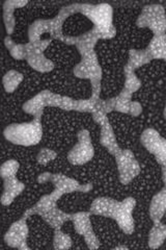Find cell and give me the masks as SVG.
I'll list each match as a JSON object with an SVG mask.
<instances>
[{"label":"cell","mask_w":166,"mask_h":250,"mask_svg":"<svg viewBox=\"0 0 166 250\" xmlns=\"http://www.w3.org/2000/svg\"><path fill=\"white\" fill-rule=\"evenodd\" d=\"M47 106L58 107L65 111H76L80 113H93L96 111H101L104 113V100L93 99L92 97L89 99H73L68 96L59 95V94L44 90L29 99L23 104V111L25 113L35 116L36 118H39L43 115L44 108Z\"/></svg>","instance_id":"obj_1"},{"label":"cell","mask_w":166,"mask_h":250,"mask_svg":"<svg viewBox=\"0 0 166 250\" xmlns=\"http://www.w3.org/2000/svg\"><path fill=\"white\" fill-rule=\"evenodd\" d=\"M99 39L92 31H88L83 35L77 37L76 47L81 56V61L74 68V75L82 80H89L92 83V97L93 99L100 98L101 82H102V68L99 64L97 53L94 51Z\"/></svg>","instance_id":"obj_2"},{"label":"cell","mask_w":166,"mask_h":250,"mask_svg":"<svg viewBox=\"0 0 166 250\" xmlns=\"http://www.w3.org/2000/svg\"><path fill=\"white\" fill-rule=\"evenodd\" d=\"M135 206L136 200L133 197H127L122 201L99 197L92 201L90 212L93 215L113 219L126 234H132L135 230V221L132 215Z\"/></svg>","instance_id":"obj_3"},{"label":"cell","mask_w":166,"mask_h":250,"mask_svg":"<svg viewBox=\"0 0 166 250\" xmlns=\"http://www.w3.org/2000/svg\"><path fill=\"white\" fill-rule=\"evenodd\" d=\"M74 14H76L74 4H71L62 7L59 13L52 19L36 20L28 29L29 42L39 41L43 34L48 33L50 34L51 39L64 42L67 45H76L77 37L66 36L62 33V25H64L65 21Z\"/></svg>","instance_id":"obj_4"},{"label":"cell","mask_w":166,"mask_h":250,"mask_svg":"<svg viewBox=\"0 0 166 250\" xmlns=\"http://www.w3.org/2000/svg\"><path fill=\"white\" fill-rule=\"evenodd\" d=\"M74 7L76 13L82 14L92 22L93 27L91 31L99 40H109L115 37L116 29L113 25V9L111 5L108 3L97 5L75 3Z\"/></svg>","instance_id":"obj_5"},{"label":"cell","mask_w":166,"mask_h":250,"mask_svg":"<svg viewBox=\"0 0 166 250\" xmlns=\"http://www.w3.org/2000/svg\"><path fill=\"white\" fill-rule=\"evenodd\" d=\"M57 201L58 200L56 198H54L51 194L44 195L33 208L25 210V213L23 214V217L27 219L28 217L33 215H38L41 216L52 229H60L62 224L72 219V214H67L60 210L56 206Z\"/></svg>","instance_id":"obj_6"},{"label":"cell","mask_w":166,"mask_h":250,"mask_svg":"<svg viewBox=\"0 0 166 250\" xmlns=\"http://www.w3.org/2000/svg\"><path fill=\"white\" fill-rule=\"evenodd\" d=\"M4 138L9 142L21 146L37 145L42 140L43 127L41 119L35 118L27 123L12 124L5 127Z\"/></svg>","instance_id":"obj_7"},{"label":"cell","mask_w":166,"mask_h":250,"mask_svg":"<svg viewBox=\"0 0 166 250\" xmlns=\"http://www.w3.org/2000/svg\"><path fill=\"white\" fill-rule=\"evenodd\" d=\"M37 182L39 184L45 183H52L54 185V191L51 193L54 198L57 200L62 196V195L72 193V192H83L88 193L92 189V184L81 185L79 184L75 179L68 177L64 174H53L49 172L39 174L37 177Z\"/></svg>","instance_id":"obj_8"},{"label":"cell","mask_w":166,"mask_h":250,"mask_svg":"<svg viewBox=\"0 0 166 250\" xmlns=\"http://www.w3.org/2000/svg\"><path fill=\"white\" fill-rule=\"evenodd\" d=\"M140 28H149L154 36L164 35L166 31V14L165 9L161 4L146 5L136 21Z\"/></svg>","instance_id":"obj_9"},{"label":"cell","mask_w":166,"mask_h":250,"mask_svg":"<svg viewBox=\"0 0 166 250\" xmlns=\"http://www.w3.org/2000/svg\"><path fill=\"white\" fill-rule=\"evenodd\" d=\"M52 39L39 40L37 42H28L26 45L27 58L26 61L28 65L37 72L47 73L54 69V62L47 59L44 54L45 49L50 45Z\"/></svg>","instance_id":"obj_10"},{"label":"cell","mask_w":166,"mask_h":250,"mask_svg":"<svg viewBox=\"0 0 166 250\" xmlns=\"http://www.w3.org/2000/svg\"><path fill=\"white\" fill-rule=\"evenodd\" d=\"M78 142L68 153V161L75 166L84 165L92 161L94 155L93 146L92 144L91 135L88 129L78 132Z\"/></svg>","instance_id":"obj_11"},{"label":"cell","mask_w":166,"mask_h":250,"mask_svg":"<svg viewBox=\"0 0 166 250\" xmlns=\"http://www.w3.org/2000/svg\"><path fill=\"white\" fill-rule=\"evenodd\" d=\"M140 142L152 153L162 169L166 168V139L154 128H148L141 134Z\"/></svg>","instance_id":"obj_12"},{"label":"cell","mask_w":166,"mask_h":250,"mask_svg":"<svg viewBox=\"0 0 166 250\" xmlns=\"http://www.w3.org/2000/svg\"><path fill=\"white\" fill-rule=\"evenodd\" d=\"M118 170L120 182L123 185L130 184L140 172V166L133 152L129 149L122 150L114 156Z\"/></svg>","instance_id":"obj_13"},{"label":"cell","mask_w":166,"mask_h":250,"mask_svg":"<svg viewBox=\"0 0 166 250\" xmlns=\"http://www.w3.org/2000/svg\"><path fill=\"white\" fill-rule=\"evenodd\" d=\"M92 118L101 127V144L106 148L110 154H112L113 156L117 155L123 149L116 142L114 131L107 118V115L101 111H96L92 113Z\"/></svg>","instance_id":"obj_14"},{"label":"cell","mask_w":166,"mask_h":250,"mask_svg":"<svg viewBox=\"0 0 166 250\" xmlns=\"http://www.w3.org/2000/svg\"><path fill=\"white\" fill-rule=\"evenodd\" d=\"M74 229L78 234H80L85 240V243L90 249H98L100 242L93 232L91 222V212H78L72 214Z\"/></svg>","instance_id":"obj_15"},{"label":"cell","mask_w":166,"mask_h":250,"mask_svg":"<svg viewBox=\"0 0 166 250\" xmlns=\"http://www.w3.org/2000/svg\"><path fill=\"white\" fill-rule=\"evenodd\" d=\"M28 226L26 223V218L22 217L20 220L14 222L10 229L4 236V242L10 247L17 248L19 250H30L27 245L28 238Z\"/></svg>","instance_id":"obj_16"},{"label":"cell","mask_w":166,"mask_h":250,"mask_svg":"<svg viewBox=\"0 0 166 250\" xmlns=\"http://www.w3.org/2000/svg\"><path fill=\"white\" fill-rule=\"evenodd\" d=\"M132 94L123 89L116 97L104 100V113L107 115L113 111L124 114H129L132 104Z\"/></svg>","instance_id":"obj_17"},{"label":"cell","mask_w":166,"mask_h":250,"mask_svg":"<svg viewBox=\"0 0 166 250\" xmlns=\"http://www.w3.org/2000/svg\"><path fill=\"white\" fill-rule=\"evenodd\" d=\"M4 181V191L1 196V203L3 206H10L16 199V197L24 191L25 185L19 179L15 177H10L3 179Z\"/></svg>","instance_id":"obj_18"},{"label":"cell","mask_w":166,"mask_h":250,"mask_svg":"<svg viewBox=\"0 0 166 250\" xmlns=\"http://www.w3.org/2000/svg\"><path fill=\"white\" fill-rule=\"evenodd\" d=\"M28 3L27 0H6L3 4V21L7 36H11L15 29L16 19L14 12L18 7H23Z\"/></svg>","instance_id":"obj_19"},{"label":"cell","mask_w":166,"mask_h":250,"mask_svg":"<svg viewBox=\"0 0 166 250\" xmlns=\"http://www.w3.org/2000/svg\"><path fill=\"white\" fill-rule=\"evenodd\" d=\"M166 213V186L152 198L149 205V216L154 223L160 222Z\"/></svg>","instance_id":"obj_20"},{"label":"cell","mask_w":166,"mask_h":250,"mask_svg":"<svg viewBox=\"0 0 166 250\" xmlns=\"http://www.w3.org/2000/svg\"><path fill=\"white\" fill-rule=\"evenodd\" d=\"M146 51L152 60H163L166 62V35L154 36Z\"/></svg>","instance_id":"obj_21"},{"label":"cell","mask_w":166,"mask_h":250,"mask_svg":"<svg viewBox=\"0 0 166 250\" xmlns=\"http://www.w3.org/2000/svg\"><path fill=\"white\" fill-rule=\"evenodd\" d=\"M166 240V224L157 222L149 230L148 234V246L152 249H157L162 246Z\"/></svg>","instance_id":"obj_22"},{"label":"cell","mask_w":166,"mask_h":250,"mask_svg":"<svg viewBox=\"0 0 166 250\" xmlns=\"http://www.w3.org/2000/svg\"><path fill=\"white\" fill-rule=\"evenodd\" d=\"M152 61V59L149 58L148 52L146 49L144 50H136V49H130L129 51V61L127 66L131 68L132 70L135 71L136 69L139 67L144 66L146 64H148L149 62Z\"/></svg>","instance_id":"obj_23"},{"label":"cell","mask_w":166,"mask_h":250,"mask_svg":"<svg viewBox=\"0 0 166 250\" xmlns=\"http://www.w3.org/2000/svg\"><path fill=\"white\" fill-rule=\"evenodd\" d=\"M4 44L7 49L10 50L11 56L15 60H26L27 58V50H26V45L25 44H16L13 39L7 36L4 39Z\"/></svg>","instance_id":"obj_24"},{"label":"cell","mask_w":166,"mask_h":250,"mask_svg":"<svg viewBox=\"0 0 166 250\" xmlns=\"http://www.w3.org/2000/svg\"><path fill=\"white\" fill-rule=\"evenodd\" d=\"M23 74L16 71V70H10L4 76H3V87L7 93H13L15 90L19 87V84L23 81Z\"/></svg>","instance_id":"obj_25"},{"label":"cell","mask_w":166,"mask_h":250,"mask_svg":"<svg viewBox=\"0 0 166 250\" xmlns=\"http://www.w3.org/2000/svg\"><path fill=\"white\" fill-rule=\"evenodd\" d=\"M124 73H125V77H126L124 90L129 92L130 94L137 92L139 90V88L141 87V82L135 75V71L126 65L124 67Z\"/></svg>","instance_id":"obj_26"},{"label":"cell","mask_w":166,"mask_h":250,"mask_svg":"<svg viewBox=\"0 0 166 250\" xmlns=\"http://www.w3.org/2000/svg\"><path fill=\"white\" fill-rule=\"evenodd\" d=\"M53 247L55 249H70L72 247V239L69 234L62 232L61 229H54Z\"/></svg>","instance_id":"obj_27"},{"label":"cell","mask_w":166,"mask_h":250,"mask_svg":"<svg viewBox=\"0 0 166 250\" xmlns=\"http://www.w3.org/2000/svg\"><path fill=\"white\" fill-rule=\"evenodd\" d=\"M20 164L15 161V160H9L2 164L1 168H0V175L3 179L10 178V177H15L17 172L19 170Z\"/></svg>","instance_id":"obj_28"},{"label":"cell","mask_w":166,"mask_h":250,"mask_svg":"<svg viewBox=\"0 0 166 250\" xmlns=\"http://www.w3.org/2000/svg\"><path fill=\"white\" fill-rule=\"evenodd\" d=\"M56 158V152L49 148H43L37 155V161L39 165H47L49 162Z\"/></svg>","instance_id":"obj_29"},{"label":"cell","mask_w":166,"mask_h":250,"mask_svg":"<svg viewBox=\"0 0 166 250\" xmlns=\"http://www.w3.org/2000/svg\"><path fill=\"white\" fill-rule=\"evenodd\" d=\"M141 112H142L141 104L139 103H137V101H132L129 115H131L133 117H137L141 114Z\"/></svg>","instance_id":"obj_30"},{"label":"cell","mask_w":166,"mask_h":250,"mask_svg":"<svg viewBox=\"0 0 166 250\" xmlns=\"http://www.w3.org/2000/svg\"><path fill=\"white\" fill-rule=\"evenodd\" d=\"M162 179H163V183L166 186V168L162 169Z\"/></svg>","instance_id":"obj_31"},{"label":"cell","mask_w":166,"mask_h":250,"mask_svg":"<svg viewBox=\"0 0 166 250\" xmlns=\"http://www.w3.org/2000/svg\"><path fill=\"white\" fill-rule=\"evenodd\" d=\"M115 249H116V250H120V249H128V247H127V246H124V245H122V246H117V247H115Z\"/></svg>","instance_id":"obj_32"},{"label":"cell","mask_w":166,"mask_h":250,"mask_svg":"<svg viewBox=\"0 0 166 250\" xmlns=\"http://www.w3.org/2000/svg\"><path fill=\"white\" fill-rule=\"evenodd\" d=\"M164 118L166 119V106H165V108H164Z\"/></svg>","instance_id":"obj_33"}]
</instances>
